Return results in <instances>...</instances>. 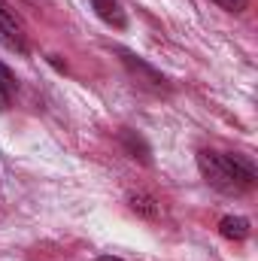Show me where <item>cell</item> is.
<instances>
[{
  "mask_svg": "<svg viewBox=\"0 0 258 261\" xmlns=\"http://www.w3.org/2000/svg\"><path fill=\"white\" fill-rule=\"evenodd\" d=\"M222 9H228V12H243L246 6H249V0H216Z\"/></svg>",
  "mask_w": 258,
  "mask_h": 261,
  "instance_id": "obj_8",
  "label": "cell"
},
{
  "mask_svg": "<svg viewBox=\"0 0 258 261\" xmlns=\"http://www.w3.org/2000/svg\"><path fill=\"white\" fill-rule=\"evenodd\" d=\"M0 37L9 43V46H15L18 52H24V40H21V28H18V21H15V15L6 9V6H0Z\"/></svg>",
  "mask_w": 258,
  "mask_h": 261,
  "instance_id": "obj_5",
  "label": "cell"
},
{
  "mask_svg": "<svg viewBox=\"0 0 258 261\" xmlns=\"http://www.w3.org/2000/svg\"><path fill=\"white\" fill-rule=\"evenodd\" d=\"M97 261H122V258H116V255H100Z\"/></svg>",
  "mask_w": 258,
  "mask_h": 261,
  "instance_id": "obj_11",
  "label": "cell"
},
{
  "mask_svg": "<svg viewBox=\"0 0 258 261\" xmlns=\"http://www.w3.org/2000/svg\"><path fill=\"white\" fill-rule=\"evenodd\" d=\"M128 206L137 213V216H143V219H155L158 216V200L149 195H143V192H134V195H128Z\"/></svg>",
  "mask_w": 258,
  "mask_h": 261,
  "instance_id": "obj_7",
  "label": "cell"
},
{
  "mask_svg": "<svg viewBox=\"0 0 258 261\" xmlns=\"http://www.w3.org/2000/svg\"><path fill=\"white\" fill-rule=\"evenodd\" d=\"M91 6H94V12H97V18L100 21H107L110 28H128V15H125V9L116 3V0H91Z\"/></svg>",
  "mask_w": 258,
  "mask_h": 261,
  "instance_id": "obj_3",
  "label": "cell"
},
{
  "mask_svg": "<svg viewBox=\"0 0 258 261\" xmlns=\"http://www.w3.org/2000/svg\"><path fill=\"white\" fill-rule=\"evenodd\" d=\"M119 55H122V61H125V67H128L131 73H134V76H140V82H143V85H149V88H155V91H161V88H164V82H167V79H164L158 70H152L146 61H140V58H137V55H131V52H119Z\"/></svg>",
  "mask_w": 258,
  "mask_h": 261,
  "instance_id": "obj_2",
  "label": "cell"
},
{
  "mask_svg": "<svg viewBox=\"0 0 258 261\" xmlns=\"http://www.w3.org/2000/svg\"><path fill=\"white\" fill-rule=\"evenodd\" d=\"M122 146H125V152H128L131 158H140L143 164H149L152 158V152H149V146H146V140L140 137V134H134V130H122Z\"/></svg>",
  "mask_w": 258,
  "mask_h": 261,
  "instance_id": "obj_6",
  "label": "cell"
},
{
  "mask_svg": "<svg viewBox=\"0 0 258 261\" xmlns=\"http://www.w3.org/2000/svg\"><path fill=\"white\" fill-rule=\"evenodd\" d=\"M0 82H3L9 91H15V76H12V73H9V70H6L3 64H0Z\"/></svg>",
  "mask_w": 258,
  "mask_h": 261,
  "instance_id": "obj_9",
  "label": "cell"
},
{
  "mask_svg": "<svg viewBox=\"0 0 258 261\" xmlns=\"http://www.w3.org/2000/svg\"><path fill=\"white\" fill-rule=\"evenodd\" d=\"M197 170L207 179V186H213L222 195H243L255 186V170L240 155H222L213 149H200L197 152Z\"/></svg>",
  "mask_w": 258,
  "mask_h": 261,
  "instance_id": "obj_1",
  "label": "cell"
},
{
  "mask_svg": "<svg viewBox=\"0 0 258 261\" xmlns=\"http://www.w3.org/2000/svg\"><path fill=\"white\" fill-rule=\"evenodd\" d=\"M249 219H243V216H225L222 222H219V234L225 237V240H234V243H243L246 237H249Z\"/></svg>",
  "mask_w": 258,
  "mask_h": 261,
  "instance_id": "obj_4",
  "label": "cell"
},
{
  "mask_svg": "<svg viewBox=\"0 0 258 261\" xmlns=\"http://www.w3.org/2000/svg\"><path fill=\"white\" fill-rule=\"evenodd\" d=\"M9 97H12V91L0 82V110H6V107H9Z\"/></svg>",
  "mask_w": 258,
  "mask_h": 261,
  "instance_id": "obj_10",
  "label": "cell"
}]
</instances>
